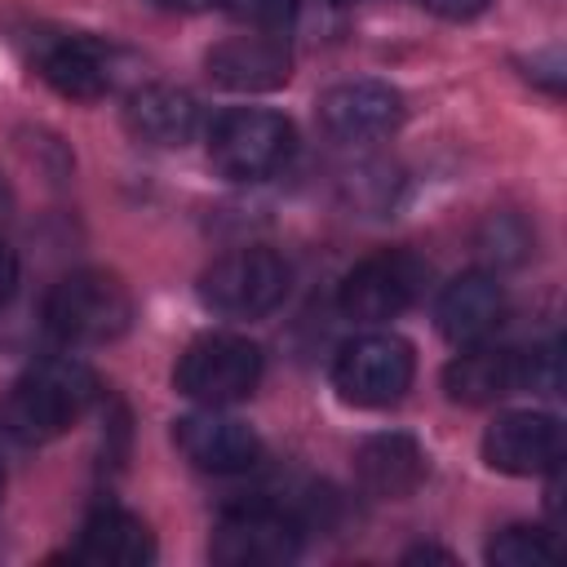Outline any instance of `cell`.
<instances>
[{"mask_svg": "<svg viewBox=\"0 0 567 567\" xmlns=\"http://www.w3.org/2000/svg\"><path fill=\"white\" fill-rule=\"evenodd\" d=\"M93 399H97V377L80 359L53 354L31 363L0 399V430L13 443H44L71 430L93 408Z\"/></svg>", "mask_w": 567, "mask_h": 567, "instance_id": "1", "label": "cell"}, {"mask_svg": "<svg viewBox=\"0 0 567 567\" xmlns=\"http://www.w3.org/2000/svg\"><path fill=\"white\" fill-rule=\"evenodd\" d=\"M133 323L128 288L106 270H75L44 297V328L62 346H106Z\"/></svg>", "mask_w": 567, "mask_h": 567, "instance_id": "2", "label": "cell"}, {"mask_svg": "<svg viewBox=\"0 0 567 567\" xmlns=\"http://www.w3.org/2000/svg\"><path fill=\"white\" fill-rule=\"evenodd\" d=\"M292 146H297V133L279 111L239 106L208 128V155L235 182L275 177L292 159Z\"/></svg>", "mask_w": 567, "mask_h": 567, "instance_id": "3", "label": "cell"}, {"mask_svg": "<svg viewBox=\"0 0 567 567\" xmlns=\"http://www.w3.org/2000/svg\"><path fill=\"white\" fill-rule=\"evenodd\" d=\"M288 261L270 248L221 252L199 275V301L230 319H261L288 297Z\"/></svg>", "mask_w": 567, "mask_h": 567, "instance_id": "4", "label": "cell"}, {"mask_svg": "<svg viewBox=\"0 0 567 567\" xmlns=\"http://www.w3.org/2000/svg\"><path fill=\"white\" fill-rule=\"evenodd\" d=\"M177 390L204 408H226L239 403L257 390L261 381V350L248 337L235 332H208L199 341H190L177 359L173 372Z\"/></svg>", "mask_w": 567, "mask_h": 567, "instance_id": "5", "label": "cell"}, {"mask_svg": "<svg viewBox=\"0 0 567 567\" xmlns=\"http://www.w3.org/2000/svg\"><path fill=\"white\" fill-rule=\"evenodd\" d=\"M416 372L412 346L394 332H359L337 350L332 385L359 408H390L408 394Z\"/></svg>", "mask_w": 567, "mask_h": 567, "instance_id": "6", "label": "cell"}, {"mask_svg": "<svg viewBox=\"0 0 567 567\" xmlns=\"http://www.w3.org/2000/svg\"><path fill=\"white\" fill-rule=\"evenodd\" d=\"M301 518L284 505H239L213 527V558L221 567H284L301 554Z\"/></svg>", "mask_w": 567, "mask_h": 567, "instance_id": "7", "label": "cell"}, {"mask_svg": "<svg viewBox=\"0 0 567 567\" xmlns=\"http://www.w3.org/2000/svg\"><path fill=\"white\" fill-rule=\"evenodd\" d=\"M421 284H425V266L403 248H385L363 257L341 279V310L359 323H385L416 301Z\"/></svg>", "mask_w": 567, "mask_h": 567, "instance_id": "8", "label": "cell"}, {"mask_svg": "<svg viewBox=\"0 0 567 567\" xmlns=\"http://www.w3.org/2000/svg\"><path fill=\"white\" fill-rule=\"evenodd\" d=\"M483 461L501 474H549L563 461V425L549 412H505L483 434Z\"/></svg>", "mask_w": 567, "mask_h": 567, "instance_id": "9", "label": "cell"}, {"mask_svg": "<svg viewBox=\"0 0 567 567\" xmlns=\"http://www.w3.org/2000/svg\"><path fill=\"white\" fill-rule=\"evenodd\" d=\"M399 120H403V97L381 80H346L319 97V124L328 128V137L350 146L390 137Z\"/></svg>", "mask_w": 567, "mask_h": 567, "instance_id": "10", "label": "cell"}, {"mask_svg": "<svg viewBox=\"0 0 567 567\" xmlns=\"http://www.w3.org/2000/svg\"><path fill=\"white\" fill-rule=\"evenodd\" d=\"M35 66L40 75L62 93V97H75V102H93V97H106L115 89V49L93 40V35H44L35 44Z\"/></svg>", "mask_w": 567, "mask_h": 567, "instance_id": "11", "label": "cell"}, {"mask_svg": "<svg viewBox=\"0 0 567 567\" xmlns=\"http://www.w3.org/2000/svg\"><path fill=\"white\" fill-rule=\"evenodd\" d=\"M173 439H177L182 456L195 470H204V474H244L261 456V439L244 421L221 416L217 408H204V412L182 416L173 425Z\"/></svg>", "mask_w": 567, "mask_h": 567, "instance_id": "12", "label": "cell"}, {"mask_svg": "<svg viewBox=\"0 0 567 567\" xmlns=\"http://www.w3.org/2000/svg\"><path fill=\"white\" fill-rule=\"evenodd\" d=\"M443 390L452 403H496L514 390H527V350L505 346H465L443 368Z\"/></svg>", "mask_w": 567, "mask_h": 567, "instance_id": "13", "label": "cell"}, {"mask_svg": "<svg viewBox=\"0 0 567 567\" xmlns=\"http://www.w3.org/2000/svg\"><path fill=\"white\" fill-rule=\"evenodd\" d=\"M208 75L239 93H261L288 80V44L279 31H244L208 53Z\"/></svg>", "mask_w": 567, "mask_h": 567, "instance_id": "14", "label": "cell"}, {"mask_svg": "<svg viewBox=\"0 0 567 567\" xmlns=\"http://www.w3.org/2000/svg\"><path fill=\"white\" fill-rule=\"evenodd\" d=\"M501 315H505V292H501V284L487 270L456 275L439 292V306H434L439 332L452 346H478V341H487L496 332Z\"/></svg>", "mask_w": 567, "mask_h": 567, "instance_id": "15", "label": "cell"}, {"mask_svg": "<svg viewBox=\"0 0 567 567\" xmlns=\"http://www.w3.org/2000/svg\"><path fill=\"white\" fill-rule=\"evenodd\" d=\"M124 124L137 142L186 146L199 128V106L190 93H182L173 84H142L124 106Z\"/></svg>", "mask_w": 567, "mask_h": 567, "instance_id": "16", "label": "cell"}, {"mask_svg": "<svg viewBox=\"0 0 567 567\" xmlns=\"http://www.w3.org/2000/svg\"><path fill=\"white\" fill-rule=\"evenodd\" d=\"M71 554L80 563H93V567H142L155 558V540L137 514L106 505V509L89 514Z\"/></svg>", "mask_w": 567, "mask_h": 567, "instance_id": "17", "label": "cell"}, {"mask_svg": "<svg viewBox=\"0 0 567 567\" xmlns=\"http://www.w3.org/2000/svg\"><path fill=\"white\" fill-rule=\"evenodd\" d=\"M354 470H359V483L372 492V496H412L425 478V452L412 434H372L359 456H354Z\"/></svg>", "mask_w": 567, "mask_h": 567, "instance_id": "18", "label": "cell"}, {"mask_svg": "<svg viewBox=\"0 0 567 567\" xmlns=\"http://www.w3.org/2000/svg\"><path fill=\"white\" fill-rule=\"evenodd\" d=\"M474 248H478V257H483L487 266H514V261L527 257V248H532V230L523 226V217H514V213H496V217H487L483 230L474 235Z\"/></svg>", "mask_w": 567, "mask_h": 567, "instance_id": "19", "label": "cell"}, {"mask_svg": "<svg viewBox=\"0 0 567 567\" xmlns=\"http://www.w3.org/2000/svg\"><path fill=\"white\" fill-rule=\"evenodd\" d=\"M487 558L501 563V567H536V563L554 558V540L540 527H505L487 545Z\"/></svg>", "mask_w": 567, "mask_h": 567, "instance_id": "20", "label": "cell"}, {"mask_svg": "<svg viewBox=\"0 0 567 567\" xmlns=\"http://www.w3.org/2000/svg\"><path fill=\"white\" fill-rule=\"evenodd\" d=\"M226 9L248 27V31H279L292 22L297 0H226Z\"/></svg>", "mask_w": 567, "mask_h": 567, "instance_id": "21", "label": "cell"}, {"mask_svg": "<svg viewBox=\"0 0 567 567\" xmlns=\"http://www.w3.org/2000/svg\"><path fill=\"white\" fill-rule=\"evenodd\" d=\"M430 13H439V18H452V22H461V18H474V13H483L492 0H421Z\"/></svg>", "mask_w": 567, "mask_h": 567, "instance_id": "22", "label": "cell"}, {"mask_svg": "<svg viewBox=\"0 0 567 567\" xmlns=\"http://www.w3.org/2000/svg\"><path fill=\"white\" fill-rule=\"evenodd\" d=\"M13 292H18V257L9 244H0V310L13 301Z\"/></svg>", "mask_w": 567, "mask_h": 567, "instance_id": "23", "label": "cell"}, {"mask_svg": "<svg viewBox=\"0 0 567 567\" xmlns=\"http://www.w3.org/2000/svg\"><path fill=\"white\" fill-rule=\"evenodd\" d=\"M159 4H168V9H199V4H208V0H159Z\"/></svg>", "mask_w": 567, "mask_h": 567, "instance_id": "24", "label": "cell"}, {"mask_svg": "<svg viewBox=\"0 0 567 567\" xmlns=\"http://www.w3.org/2000/svg\"><path fill=\"white\" fill-rule=\"evenodd\" d=\"M0 492H4V470H0Z\"/></svg>", "mask_w": 567, "mask_h": 567, "instance_id": "25", "label": "cell"}, {"mask_svg": "<svg viewBox=\"0 0 567 567\" xmlns=\"http://www.w3.org/2000/svg\"><path fill=\"white\" fill-rule=\"evenodd\" d=\"M337 4H350V0H337Z\"/></svg>", "mask_w": 567, "mask_h": 567, "instance_id": "26", "label": "cell"}]
</instances>
